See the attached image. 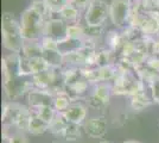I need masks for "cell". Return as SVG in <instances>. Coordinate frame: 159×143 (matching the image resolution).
I'll use <instances>...</instances> for the list:
<instances>
[{"label":"cell","mask_w":159,"mask_h":143,"mask_svg":"<svg viewBox=\"0 0 159 143\" xmlns=\"http://www.w3.org/2000/svg\"><path fill=\"white\" fill-rule=\"evenodd\" d=\"M1 34L2 45L11 53L20 54L24 47V37L21 34L20 21L14 17L13 13L5 12L1 18Z\"/></svg>","instance_id":"obj_1"},{"label":"cell","mask_w":159,"mask_h":143,"mask_svg":"<svg viewBox=\"0 0 159 143\" xmlns=\"http://www.w3.org/2000/svg\"><path fill=\"white\" fill-rule=\"evenodd\" d=\"M45 18L36 10L29 6L20 16V27L25 42H39L43 37Z\"/></svg>","instance_id":"obj_2"},{"label":"cell","mask_w":159,"mask_h":143,"mask_svg":"<svg viewBox=\"0 0 159 143\" xmlns=\"http://www.w3.org/2000/svg\"><path fill=\"white\" fill-rule=\"evenodd\" d=\"M131 11L129 0H112L109 4V19L118 30H124L129 24Z\"/></svg>","instance_id":"obj_3"},{"label":"cell","mask_w":159,"mask_h":143,"mask_svg":"<svg viewBox=\"0 0 159 143\" xmlns=\"http://www.w3.org/2000/svg\"><path fill=\"white\" fill-rule=\"evenodd\" d=\"M113 95L112 83L100 82L93 86V91L86 97V102L89 107L95 110H103L108 106Z\"/></svg>","instance_id":"obj_4"},{"label":"cell","mask_w":159,"mask_h":143,"mask_svg":"<svg viewBox=\"0 0 159 143\" xmlns=\"http://www.w3.org/2000/svg\"><path fill=\"white\" fill-rule=\"evenodd\" d=\"M109 18V4L103 0H94L84 12V21L88 26H105Z\"/></svg>","instance_id":"obj_5"},{"label":"cell","mask_w":159,"mask_h":143,"mask_svg":"<svg viewBox=\"0 0 159 143\" xmlns=\"http://www.w3.org/2000/svg\"><path fill=\"white\" fill-rule=\"evenodd\" d=\"M66 30H68V24L60 16L58 17L51 16L45 21L44 29H43V36H47L55 41L60 42L66 37Z\"/></svg>","instance_id":"obj_6"},{"label":"cell","mask_w":159,"mask_h":143,"mask_svg":"<svg viewBox=\"0 0 159 143\" xmlns=\"http://www.w3.org/2000/svg\"><path fill=\"white\" fill-rule=\"evenodd\" d=\"M26 100L30 110H37L44 106H52L53 94L50 91L32 88L26 94Z\"/></svg>","instance_id":"obj_7"},{"label":"cell","mask_w":159,"mask_h":143,"mask_svg":"<svg viewBox=\"0 0 159 143\" xmlns=\"http://www.w3.org/2000/svg\"><path fill=\"white\" fill-rule=\"evenodd\" d=\"M83 131L92 138H102L107 134L108 124L103 116L92 117L83 123Z\"/></svg>","instance_id":"obj_8"},{"label":"cell","mask_w":159,"mask_h":143,"mask_svg":"<svg viewBox=\"0 0 159 143\" xmlns=\"http://www.w3.org/2000/svg\"><path fill=\"white\" fill-rule=\"evenodd\" d=\"M23 107V105L16 102H4L2 106V113H1V121H2V126L4 129H8L11 126H13L14 121L20 112V110Z\"/></svg>","instance_id":"obj_9"},{"label":"cell","mask_w":159,"mask_h":143,"mask_svg":"<svg viewBox=\"0 0 159 143\" xmlns=\"http://www.w3.org/2000/svg\"><path fill=\"white\" fill-rule=\"evenodd\" d=\"M87 112L88 111H87L86 105H83L82 102H74L63 115L69 123H75V124L83 125V123L87 121Z\"/></svg>","instance_id":"obj_10"},{"label":"cell","mask_w":159,"mask_h":143,"mask_svg":"<svg viewBox=\"0 0 159 143\" xmlns=\"http://www.w3.org/2000/svg\"><path fill=\"white\" fill-rule=\"evenodd\" d=\"M152 98L150 95V92L146 89L143 92H139L137 94L129 97V107L134 112H140L146 107H148L152 104Z\"/></svg>","instance_id":"obj_11"},{"label":"cell","mask_w":159,"mask_h":143,"mask_svg":"<svg viewBox=\"0 0 159 143\" xmlns=\"http://www.w3.org/2000/svg\"><path fill=\"white\" fill-rule=\"evenodd\" d=\"M126 42L124 34L121 30H111L106 34V47L113 50L114 53H119L121 47L124 45V43Z\"/></svg>","instance_id":"obj_12"},{"label":"cell","mask_w":159,"mask_h":143,"mask_svg":"<svg viewBox=\"0 0 159 143\" xmlns=\"http://www.w3.org/2000/svg\"><path fill=\"white\" fill-rule=\"evenodd\" d=\"M84 43H86V40H74V38L66 37L64 40L58 42V51L63 56H68L81 49L84 45Z\"/></svg>","instance_id":"obj_13"},{"label":"cell","mask_w":159,"mask_h":143,"mask_svg":"<svg viewBox=\"0 0 159 143\" xmlns=\"http://www.w3.org/2000/svg\"><path fill=\"white\" fill-rule=\"evenodd\" d=\"M42 56H43V59L47 61V63L49 64L50 68L62 69L66 66L64 56L61 54L58 50H48V49H43Z\"/></svg>","instance_id":"obj_14"},{"label":"cell","mask_w":159,"mask_h":143,"mask_svg":"<svg viewBox=\"0 0 159 143\" xmlns=\"http://www.w3.org/2000/svg\"><path fill=\"white\" fill-rule=\"evenodd\" d=\"M118 60L116 53H114L109 48H100L96 53V64L95 67H103V66H109V64H115Z\"/></svg>","instance_id":"obj_15"},{"label":"cell","mask_w":159,"mask_h":143,"mask_svg":"<svg viewBox=\"0 0 159 143\" xmlns=\"http://www.w3.org/2000/svg\"><path fill=\"white\" fill-rule=\"evenodd\" d=\"M49 124L44 122L36 112L31 111V118H30V124H29V131L33 136H39L48 131Z\"/></svg>","instance_id":"obj_16"},{"label":"cell","mask_w":159,"mask_h":143,"mask_svg":"<svg viewBox=\"0 0 159 143\" xmlns=\"http://www.w3.org/2000/svg\"><path fill=\"white\" fill-rule=\"evenodd\" d=\"M74 102V100L70 98V95L66 93V91H62L56 94H53V109L58 113H64L68 107Z\"/></svg>","instance_id":"obj_17"},{"label":"cell","mask_w":159,"mask_h":143,"mask_svg":"<svg viewBox=\"0 0 159 143\" xmlns=\"http://www.w3.org/2000/svg\"><path fill=\"white\" fill-rule=\"evenodd\" d=\"M30 118H31V110L29 106H24L20 110L18 116L16 118L13 124V128L18 130L19 132H26L29 131V124H30Z\"/></svg>","instance_id":"obj_18"},{"label":"cell","mask_w":159,"mask_h":143,"mask_svg":"<svg viewBox=\"0 0 159 143\" xmlns=\"http://www.w3.org/2000/svg\"><path fill=\"white\" fill-rule=\"evenodd\" d=\"M58 16L66 24H79L81 21V11L74 5H71L70 2L61 11Z\"/></svg>","instance_id":"obj_19"},{"label":"cell","mask_w":159,"mask_h":143,"mask_svg":"<svg viewBox=\"0 0 159 143\" xmlns=\"http://www.w3.org/2000/svg\"><path fill=\"white\" fill-rule=\"evenodd\" d=\"M68 124H69V122L66 121V118L64 117V115L57 112V115L53 118V121L49 124L48 131L51 132L52 135H56V136H63V134H64V131H66Z\"/></svg>","instance_id":"obj_20"},{"label":"cell","mask_w":159,"mask_h":143,"mask_svg":"<svg viewBox=\"0 0 159 143\" xmlns=\"http://www.w3.org/2000/svg\"><path fill=\"white\" fill-rule=\"evenodd\" d=\"M42 51L43 49L40 47L39 42H25L20 55L26 59H32V57L42 56Z\"/></svg>","instance_id":"obj_21"},{"label":"cell","mask_w":159,"mask_h":143,"mask_svg":"<svg viewBox=\"0 0 159 143\" xmlns=\"http://www.w3.org/2000/svg\"><path fill=\"white\" fill-rule=\"evenodd\" d=\"M82 131H83V126L81 124L69 123L62 137L68 142H76L82 135Z\"/></svg>","instance_id":"obj_22"},{"label":"cell","mask_w":159,"mask_h":143,"mask_svg":"<svg viewBox=\"0 0 159 143\" xmlns=\"http://www.w3.org/2000/svg\"><path fill=\"white\" fill-rule=\"evenodd\" d=\"M98 73H99L100 82H109L112 83L113 80L118 74V69L115 64H109V66H103V67H98Z\"/></svg>","instance_id":"obj_23"},{"label":"cell","mask_w":159,"mask_h":143,"mask_svg":"<svg viewBox=\"0 0 159 143\" xmlns=\"http://www.w3.org/2000/svg\"><path fill=\"white\" fill-rule=\"evenodd\" d=\"M27 63H29V69H30V74L31 76L34 74H38L40 72H44L45 69L50 68L47 61L43 59V56H37V57H32V59H27Z\"/></svg>","instance_id":"obj_24"},{"label":"cell","mask_w":159,"mask_h":143,"mask_svg":"<svg viewBox=\"0 0 159 143\" xmlns=\"http://www.w3.org/2000/svg\"><path fill=\"white\" fill-rule=\"evenodd\" d=\"M66 37L74 40H86V31L84 25L82 24H68Z\"/></svg>","instance_id":"obj_25"},{"label":"cell","mask_w":159,"mask_h":143,"mask_svg":"<svg viewBox=\"0 0 159 143\" xmlns=\"http://www.w3.org/2000/svg\"><path fill=\"white\" fill-rule=\"evenodd\" d=\"M31 111L36 112L47 124H50V123L52 122L53 118L57 115V112H56V110L53 109V106H44V107H40V109L37 110H31Z\"/></svg>","instance_id":"obj_26"},{"label":"cell","mask_w":159,"mask_h":143,"mask_svg":"<svg viewBox=\"0 0 159 143\" xmlns=\"http://www.w3.org/2000/svg\"><path fill=\"white\" fill-rule=\"evenodd\" d=\"M51 16L60 14V12L69 4V0H44Z\"/></svg>","instance_id":"obj_27"},{"label":"cell","mask_w":159,"mask_h":143,"mask_svg":"<svg viewBox=\"0 0 159 143\" xmlns=\"http://www.w3.org/2000/svg\"><path fill=\"white\" fill-rule=\"evenodd\" d=\"M103 27L105 26H88V25H84L86 40H92V41L96 42L103 34Z\"/></svg>","instance_id":"obj_28"},{"label":"cell","mask_w":159,"mask_h":143,"mask_svg":"<svg viewBox=\"0 0 159 143\" xmlns=\"http://www.w3.org/2000/svg\"><path fill=\"white\" fill-rule=\"evenodd\" d=\"M30 6L32 7L33 10H36L39 14H42L45 19H48L49 17H51V14H50L49 10H48V7H47V5H45V2H44V0H33Z\"/></svg>","instance_id":"obj_29"},{"label":"cell","mask_w":159,"mask_h":143,"mask_svg":"<svg viewBox=\"0 0 159 143\" xmlns=\"http://www.w3.org/2000/svg\"><path fill=\"white\" fill-rule=\"evenodd\" d=\"M140 5L145 12H159V0H140Z\"/></svg>","instance_id":"obj_30"},{"label":"cell","mask_w":159,"mask_h":143,"mask_svg":"<svg viewBox=\"0 0 159 143\" xmlns=\"http://www.w3.org/2000/svg\"><path fill=\"white\" fill-rule=\"evenodd\" d=\"M148 92H150V95L152 98V102L159 105V78L153 80L148 85Z\"/></svg>","instance_id":"obj_31"},{"label":"cell","mask_w":159,"mask_h":143,"mask_svg":"<svg viewBox=\"0 0 159 143\" xmlns=\"http://www.w3.org/2000/svg\"><path fill=\"white\" fill-rule=\"evenodd\" d=\"M40 47L42 49H48V50H58V42L50 38V37H47V36H43L40 38Z\"/></svg>","instance_id":"obj_32"},{"label":"cell","mask_w":159,"mask_h":143,"mask_svg":"<svg viewBox=\"0 0 159 143\" xmlns=\"http://www.w3.org/2000/svg\"><path fill=\"white\" fill-rule=\"evenodd\" d=\"M93 1L94 0H70L69 2L71 5H74L76 8H79L80 11H82V10H87V7L89 6Z\"/></svg>","instance_id":"obj_33"},{"label":"cell","mask_w":159,"mask_h":143,"mask_svg":"<svg viewBox=\"0 0 159 143\" xmlns=\"http://www.w3.org/2000/svg\"><path fill=\"white\" fill-rule=\"evenodd\" d=\"M146 64L148 66V67H151L153 70H156L157 73L159 74V57L158 56H148L147 57V61H146Z\"/></svg>","instance_id":"obj_34"},{"label":"cell","mask_w":159,"mask_h":143,"mask_svg":"<svg viewBox=\"0 0 159 143\" xmlns=\"http://www.w3.org/2000/svg\"><path fill=\"white\" fill-rule=\"evenodd\" d=\"M11 143H29V141L24 132L17 131L11 135Z\"/></svg>","instance_id":"obj_35"},{"label":"cell","mask_w":159,"mask_h":143,"mask_svg":"<svg viewBox=\"0 0 159 143\" xmlns=\"http://www.w3.org/2000/svg\"><path fill=\"white\" fill-rule=\"evenodd\" d=\"M151 55H153V56H158L159 57V37H154V40H153ZM151 55H150V56H151Z\"/></svg>","instance_id":"obj_36"},{"label":"cell","mask_w":159,"mask_h":143,"mask_svg":"<svg viewBox=\"0 0 159 143\" xmlns=\"http://www.w3.org/2000/svg\"><path fill=\"white\" fill-rule=\"evenodd\" d=\"M124 143H140V142H138V141H126V142Z\"/></svg>","instance_id":"obj_37"},{"label":"cell","mask_w":159,"mask_h":143,"mask_svg":"<svg viewBox=\"0 0 159 143\" xmlns=\"http://www.w3.org/2000/svg\"><path fill=\"white\" fill-rule=\"evenodd\" d=\"M99 143H111V142H108V141H100Z\"/></svg>","instance_id":"obj_38"},{"label":"cell","mask_w":159,"mask_h":143,"mask_svg":"<svg viewBox=\"0 0 159 143\" xmlns=\"http://www.w3.org/2000/svg\"><path fill=\"white\" fill-rule=\"evenodd\" d=\"M56 143H60V142H56Z\"/></svg>","instance_id":"obj_39"},{"label":"cell","mask_w":159,"mask_h":143,"mask_svg":"<svg viewBox=\"0 0 159 143\" xmlns=\"http://www.w3.org/2000/svg\"><path fill=\"white\" fill-rule=\"evenodd\" d=\"M69 1H70V0H69Z\"/></svg>","instance_id":"obj_40"}]
</instances>
